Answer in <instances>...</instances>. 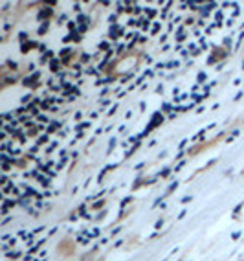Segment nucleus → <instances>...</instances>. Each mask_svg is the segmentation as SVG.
Listing matches in <instances>:
<instances>
[]
</instances>
